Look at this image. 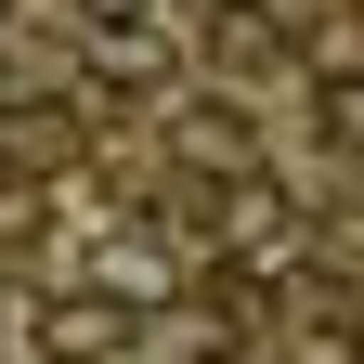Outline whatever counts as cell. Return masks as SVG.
Segmentation results:
<instances>
[{"mask_svg":"<svg viewBox=\"0 0 364 364\" xmlns=\"http://www.w3.org/2000/svg\"><path fill=\"white\" fill-rule=\"evenodd\" d=\"M91 78L156 91V78H169V39H156V26H91Z\"/></svg>","mask_w":364,"mask_h":364,"instance_id":"6da1fadb","label":"cell"},{"mask_svg":"<svg viewBox=\"0 0 364 364\" xmlns=\"http://www.w3.org/2000/svg\"><path fill=\"white\" fill-rule=\"evenodd\" d=\"M312 130H326L338 156H364V78H326V91H312Z\"/></svg>","mask_w":364,"mask_h":364,"instance_id":"7a4b0ae2","label":"cell"},{"mask_svg":"<svg viewBox=\"0 0 364 364\" xmlns=\"http://www.w3.org/2000/svg\"><path fill=\"white\" fill-rule=\"evenodd\" d=\"M156 14V0H91V26H144Z\"/></svg>","mask_w":364,"mask_h":364,"instance_id":"277c9868","label":"cell"},{"mask_svg":"<svg viewBox=\"0 0 364 364\" xmlns=\"http://www.w3.org/2000/svg\"><path fill=\"white\" fill-rule=\"evenodd\" d=\"M182 156H221V169H247V130H235V117H182Z\"/></svg>","mask_w":364,"mask_h":364,"instance_id":"3957f363","label":"cell"},{"mask_svg":"<svg viewBox=\"0 0 364 364\" xmlns=\"http://www.w3.org/2000/svg\"><path fill=\"white\" fill-rule=\"evenodd\" d=\"M351 364H364V326H351Z\"/></svg>","mask_w":364,"mask_h":364,"instance_id":"5b68a950","label":"cell"}]
</instances>
